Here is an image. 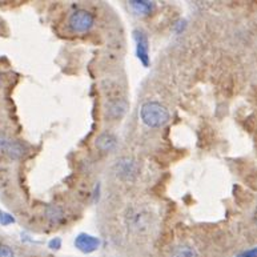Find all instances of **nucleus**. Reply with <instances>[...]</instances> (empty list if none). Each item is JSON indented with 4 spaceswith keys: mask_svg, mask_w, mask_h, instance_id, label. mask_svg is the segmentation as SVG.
Wrapping results in <instances>:
<instances>
[{
    "mask_svg": "<svg viewBox=\"0 0 257 257\" xmlns=\"http://www.w3.org/2000/svg\"><path fill=\"white\" fill-rule=\"evenodd\" d=\"M143 123L150 128H159L169 120V112L167 107L158 101H147L140 109Z\"/></svg>",
    "mask_w": 257,
    "mask_h": 257,
    "instance_id": "1",
    "label": "nucleus"
},
{
    "mask_svg": "<svg viewBox=\"0 0 257 257\" xmlns=\"http://www.w3.org/2000/svg\"><path fill=\"white\" fill-rule=\"evenodd\" d=\"M95 23V18L89 11L87 10H76L72 15L69 16L68 26L71 31L76 32V34H84L88 32L93 27Z\"/></svg>",
    "mask_w": 257,
    "mask_h": 257,
    "instance_id": "2",
    "label": "nucleus"
},
{
    "mask_svg": "<svg viewBox=\"0 0 257 257\" xmlns=\"http://www.w3.org/2000/svg\"><path fill=\"white\" fill-rule=\"evenodd\" d=\"M113 169H115L116 176L120 177L121 180H127V181L134 180L139 172L138 163H136L134 159H130V158H123L116 161Z\"/></svg>",
    "mask_w": 257,
    "mask_h": 257,
    "instance_id": "3",
    "label": "nucleus"
},
{
    "mask_svg": "<svg viewBox=\"0 0 257 257\" xmlns=\"http://www.w3.org/2000/svg\"><path fill=\"white\" fill-rule=\"evenodd\" d=\"M128 103L125 99H113L107 104V116L109 119H120L125 115Z\"/></svg>",
    "mask_w": 257,
    "mask_h": 257,
    "instance_id": "4",
    "label": "nucleus"
},
{
    "mask_svg": "<svg viewBox=\"0 0 257 257\" xmlns=\"http://www.w3.org/2000/svg\"><path fill=\"white\" fill-rule=\"evenodd\" d=\"M117 144V139H116L115 135H112L111 132H103L97 136L96 142H95V146L99 151L101 152H109L116 147Z\"/></svg>",
    "mask_w": 257,
    "mask_h": 257,
    "instance_id": "5",
    "label": "nucleus"
},
{
    "mask_svg": "<svg viewBox=\"0 0 257 257\" xmlns=\"http://www.w3.org/2000/svg\"><path fill=\"white\" fill-rule=\"evenodd\" d=\"M135 40L138 44V56L144 65L148 64V39L143 31H135Z\"/></svg>",
    "mask_w": 257,
    "mask_h": 257,
    "instance_id": "6",
    "label": "nucleus"
},
{
    "mask_svg": "<svg viewBox=\"0 0 257 257\" xmlns=\"http://www.w3.org/2000/svg\"><path fill=\"white\" fill-rule=\"evenodd\" d=\"M75 245L80 250H83V252H92V250H95L99 246V240L91 236V234L81 233L75 240Z\"/></svg>",
    "mask_w": 257,
    "mask_h": 257,
    "instance_id": "7",
    "label": "nucleus"
},
{
    "mask_svg": "<svg viewBox=\"0 0 257 257\" xmlns=\"http://www.w3.org/2000/svg\"><path fill=\"white\" fill-rule=\"evenodd\" d=\"M6 154L11 159H14V160H18V159L23 158V155L26 154V147L20 142L11 140L10 144H8L7 150H6Z\"/></svg>",
    "mask_w": 257,
    "mask_h": 257,
    "instance_id": "8",
    "label": "nucleus"
},
{
    "mask_svg": "<svg viewBox=\"0 0 257 257\" xmlns=\"http://www.w3.org/2000/svg\"><path fill=\"white\" fill-rule=\"evenodd\" d=\"M130 6L138 15H148L154 10V3L152 2H144V0L130 2Z\"/></svg>",
    "mask_w": 257,
    "mask_h": 257,
    "instance_id": "9",
    "label": "nucleus"
},
{
    "mask_svg": "<svg viewBox=\"0 0 257 257\" xmlns=\"http://www.w3.org/2000/svg\"><path fill=\"white\" fill-rule=\"evenodd\" d=\"M64 217V213H63L62 208L56 207V205H52V207L47 208V219L50 220L52 224L60 223Z\"/></svg>",
    "mask_w": 257,
    "mask_h": 257,
    "instance_id": "10",
    "label": "nucleus"
},
{
    "mask_svg": "<svg viewBox=\"0 0 257 257\" xmlns=\"http://www.w3.org/2000/svg\"><path fill=\"white\" fill-rule=\"evenodd\" d=\"M171 257H199L197 252L193 246L191 245H180L172 252Z\"/></svg>",
    "mask_w": 257,
    "mask_h": 257,
    "instance_id": "11",
    "label": "nucleus"
},
{
    "mask_svg": "<svg viewBox=\"0 0 257 257\" xmlns=\"http://www.w3.org/2000/svg\"><path fill=\"white\" fill-rule=\"evenodd\" d=\"M0 257H15V254L10 246L0 244Z\"/></svg>",
    "mask_w": 257,
    "mask_h": 257,
    "instance_id": "12",
    "label": "nucleus"
},
{
    "mask_svg": "<svg viewBox=\"0 0 257 257\" xmlns=\"http://www.w3.org/2000/svg\"><path fill=\"white\" fill-rule=\"evenodd\" d=\"M15 221V219L12 217L11 215H8L6 212H0V223L3 225H8V224H12Z\"/></svg>",
    "mask_w": 257,
    "mask_h": 257,
    "instance_id": "13",
    "label": "nucleus"
},
{
    "mask_svg": "<svg viewBox=\"0 0 257 257\" xmlns=\"http://www.w3.org/2000/svg\"><path fill=\"white\" fill-rule=\"evenodd\" d=\"M10 139H7L4 135H0V151H6L7 150L8 144H10Z\"/></svg>",
    "mask_w": 257,
    "mask_h": 257,
    "instance_id": "14",
    "label": "nucleus"
},
{
    "mask_svg": "<svg viewBox=\"0 0 257 257\" xmlns=\"http://www.w3.org/2000/svg\"><path fill=\"white\" fill-rule=\"evenodd\" d=\"M238 257H257V248H252L246 252H242L241 254H238Z\"/></svg>",
    "mask_w": 257,
    "mask_h": 257,
    "instance_id": "15",
    "label": "nucleus"
},
{
    "mask_svg": "<svg viewBox=\"0 0 257 257\" xmlns=\"http://www.w3.org/2000/svg\"><path fill=\"white\" fill-rule=\"evenodd\" d=\"M256 223H257V212H256Z\"/></svg>",
    "mask_w": 257,
    "mask_h": 257,
    "instance_id": "16",
    "label": "nucleus"
},
{
    "mask_svg": "<svg viewBox=\"0 0 257 257\" xmlns=\"http://www.w3.org/2000/svg\"><path fill=\"white\" fill-rule=\"evenodd\" d=\"M0 81H2V77H0Z\"/></svg>",
    "mask_w": 257,
    "mask_h": 257,
    "instance_id": "17",
    "label": "nucleus"
}]
</instances>
